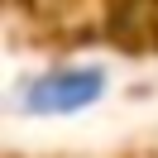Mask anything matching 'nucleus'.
Instances as JSON below:
<instances>
[{
	"mask_svg": "<svg viewBox=\"0 0 158 158\" xmlns=\"http://www.w3.org/2000/svg\"><path fill=\"white\" fill-rule=\"evenodd\" d=\"M101 72L96 67H81V72H53V77L34 81L29 96H24V110H43V115H62V110H77L91 106L101 96Z\"/></svg>",
	"mask_w": 158,
	"mask_h": 158,
	"instance_id": "obj_1",
	"label": "nucleus"
}]
</instances>
